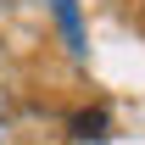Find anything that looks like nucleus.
Here are the masks:
<instances>
[{"mask_svg": "<svg viewBox=\"0 0 145 145\" xmlns=\"http://www.w3.org/2000/svg\"><path fill=\"white\" fill-rule=\"evenodd\" d=\"M72 134L78 140H106V112H78L72 117Z\"/></svg>", "mask_w": 145, "mask_h": 145, "instance_id": "obj_1", "label": "nucleus"}]
</instances>
